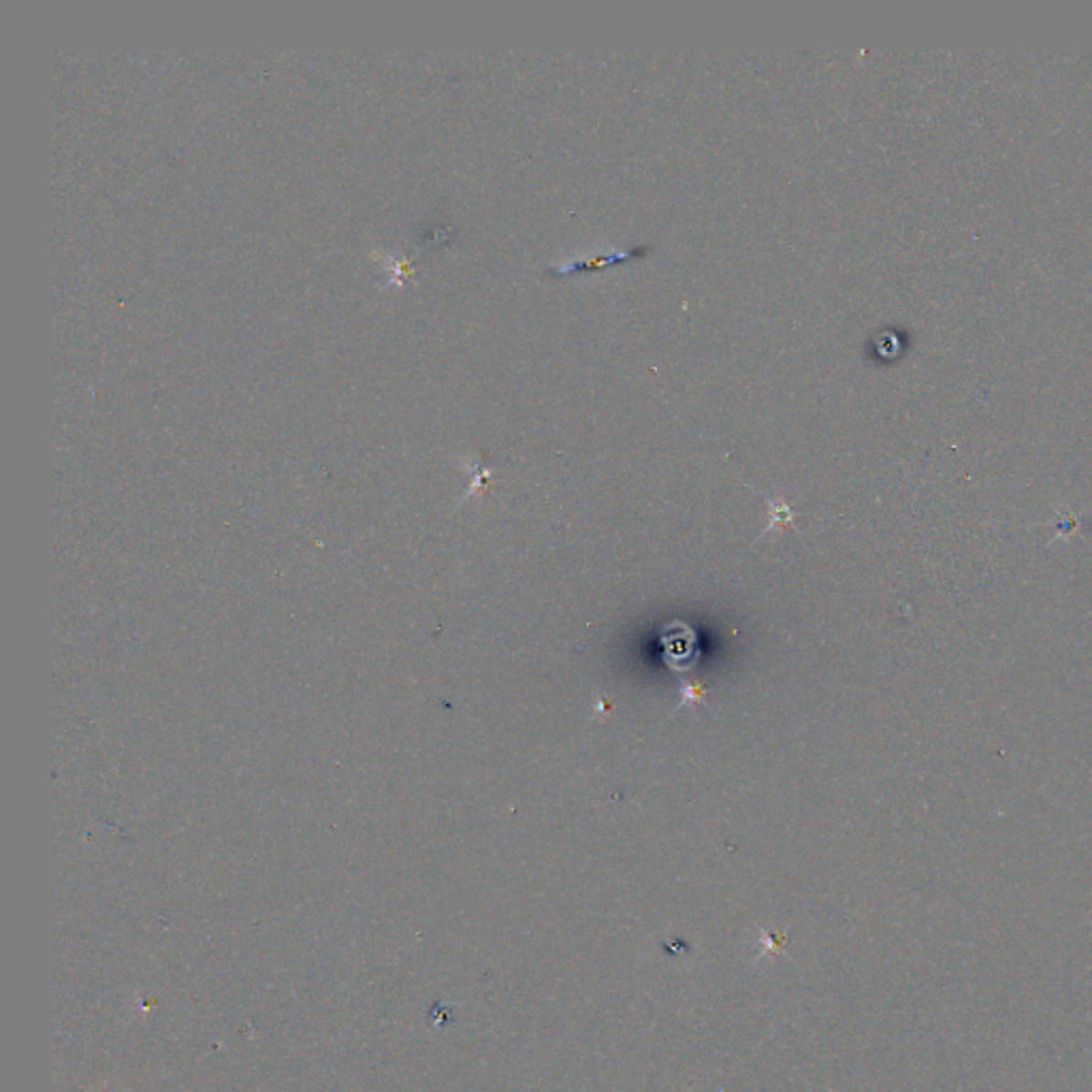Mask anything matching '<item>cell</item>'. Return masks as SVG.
<instances>
[{
    "instance_id": "1",
    "label": "cell",
    "mask_w": 1092,
    "mask_h": 1092,
    "mask_svg": "<svg viewBox=\"0 0 1092 1092\" xmlns=\"http://www.w3.org/2000/svg\"><path fill=\"white\" fill-rule=\"evenodd\" d=\"M764 499H766V504H768V521L770 523L766 525V530L760 531V536L755 538V542L760 541V538L766 536V534H770V531L796 530V525H794L796 512L792 510V506H789L786 502V499H783V498H775V499L764 498Z\"/></svg>"
},
{
    "instance_id": "2",
    "label": "cell",
    "mask_w": 1092,
    "mask_h": 1092,
    "mask_svg": "<svg viewBox=\"0 0 1092 1092\" xmlns=\"http://www.w3.org/2000/svg\"><path fill=\"white\" fill-rule=\"evenodd\" d=\"M629 252H621V250H610V252H602V254H591L589 259H572V261H565L562 265H555L557 273H572V272H584V269H594V267H602V265H610V262H619V261H626L629 259Z\"/></svg>"
},
{
    "instance_id": "3",
    "label": "cell",
    "mask_w": 1092,
    "mask_h": 1092,
    "mask_svg": "<svg viewBox=\"0 0 1092 1092\" xmlns=\"http://www.w3.org/2000/svg\"><path fill=\"white\" fill-rule=\"evenodd\" d=\"M706 693L709 691H706L704 683H700V680H683V683H680V700H679L677 709L672 711V715L674 712H679L680 709H685L687 704H704Z\"/></svg>"
},
{
    "instance_id": "4",
    "label": "cell",
    "mask_w": 1092,
    "mask_h": 1092,
    "mask_svg": "<svg viewBox=\"0 0 1092 1092\" xmlns=\"http://www.w3.org/2000/svg\"><path fill=\"white\" fill-rule=\"evenodd\" d=\"M610 709H613V704H610V700H606V698L597 700V704H595V712H600V715H608Z\"/></svg>"
}]
</instances>
